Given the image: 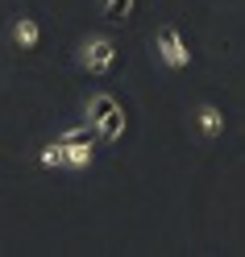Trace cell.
<instances>
[{
	"mask_svg": "<svg viewBox=\"0 0 245 257\" xmlns=\"http://www.w3.org/2000/svg\"><path fill=\"white\" fill-rule=\"evenodd\" d=\"M88 120L100 128V137L112 141V137H121V128H125V116H121V104L112 100V95H96V100H88Z\"/></svg>",
	"mask_w": 245,
	"mask_h": 257,
	"instance_id": "cell-3",
	"label": "cell"
},
{
	"mask_svg": "<svg viewBox=\"0 0 245 257\" xmlns=\"http://www.w3.org/2000/svg\"><path fill=\"white\" fill-rule=\"evenodd\" d=\"M13 42L21 46V50H38V42H42V25L34 17H17L13 21Z\"/></svg>",
	"mask_w": 245,
	"mask_h": 257,
	"instance_id": "cell-6",
	"label": "cell"
},
{
	"mask_svg": "<svg viewBox=\"0 0 245 257\" xmlns=\"http://www.w3.org/2000/svg\"><path fill=\"white\" fill-rule=\"evenodd\" d=\"M58 146H62V166L67 170H88L96 162V146L84 137H58Z\"/></svg>",
	"mask_w": 245,
	"mask_h": 257,
	"instance_id": "cell-4",
	"label": "cell"
},
{
	"mask_svg": "<svg viewBox=\"0 0 245 257\" xmlns=\"http://www.w3.org/2000/svg\"><path fill=\"white\" fill-rule=\"evenodd\" d=\"M75 62H79L88 75H108L112 62H117V46H112V38H104V34H92V38L79 42Z\"/></svg>",
	"mask_w": 245,
	"mask_h": 257,
	"instance_id": "cell-1",
	"label": "cell"
},
{
	"mask_svg": "<svg viewBox=\"0 0 245 257\" xmlns=\"http://www.w3.org/2000/svg\"><path fill=\"white\" fill-rule=\"evenodd\" d=\"M38 162L46 166V170H62V146H58V141H50V146H42V154H38Z\"/></svg>",
	"mask_w": 245,
	"mask_h": 257,
	"instance_id": "cell-7",
	"label": "cell"
},
{
	"mask_svg": "<svg viewBox=\"0 0 245 257\" xmlns=\"http://www.w3.org/2000/svg\"><path fill=\"white\" fill-rule=\"evenodd\" d=\"M195 128H200L208 141H216L224 133V112L216 104H195Z\"/></svg>",
	"mask_w": 245,
	"mask_h": 257,
	"instance_id": "cell-5",
	"label": "cell"
},
{
	"mask_svg": "<svg viewBox=\"0 0 245 257\" xmlns=\"http://www.w3.org/2000/svg\"><path fill=\"white\" fill-rule=\"evenodd\" d=\"M154 50L162 58V67H171V71H187L191 67V50H187V42H183V34H179L175 25H162L154 34Z\"/></svg>",
	"mask_w": 245,
	"mask_h": 257,
	"instance_id": "cell-2",
	"label": "cell"
}]
</instances>
